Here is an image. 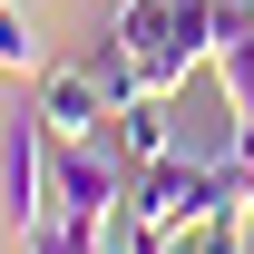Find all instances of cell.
<instances>
[{
  "instance_id": "1",
  "label": "cell",
  "mask_w": 254,
  "mask_h": 254,
  "mask_svg": "<svg viewBox=\"0 0 254 254\" xmlns=\"http://www.w3.org/2000/svg\"><path fill=\"white\" fill-rule=\"evenodd\" d=\"M225 10H235V0H118L108 39H118V59H127V78H137V98H186L195 68H215Z\"/></svg>"
},
{
  "instance_id": "2",
  "label": "cell",
  "mask_w": 254,
  "mask_h": 254,
  "mask_svg": "<svg viewBox=\"0 0 254 254\" xmlns=\"http://www.w3.org/2000/svg\"><path fill=\"white\" fill-rule=\"evenodd\" d=\"M127 186H137V166L108 147V137H49V215L98 235L108 215H127Z\"/></svg>"
},
{
  "instance_id": "3",
  "label": "cell",
  "mask_w": 254,
  "mask_h": 254,
  "mask_svg": "<svg viewBox=\"0 0 254 254\" xmlns=\"http://www.w3.org/2000/svg\"><path fill=\"white\" fill-rule=\"evenodd\" d=\"M235 195H225V157H157V166H137V186H127V215L147 225V235H195L205 215H225ZM245 215V205H235Z\"/></svg>"
},
{
  "instance_id": "4",
  "label": "cell",
  "mask_w": 254,
  "mask_h": 254,
  "mask_svg": "<svg viewBox=\"0 0 254 254\" xmlns=\"http://www.w3.org/2000/svg\"><path fill=\"white\" fill-rule=\"evenodd\" d=\"M0 215H10V235L49 225V127L39 118L0 127Z\"/></svg>"
},
{
  "instance_id": "5",
  "label": "cell",
  "mask_w": 254,
  "mask_h": 254,
  "mask_svg": "<svg viewBox=\"0 0 254 254\" xmlns=\"http://www.w3.org/2000/svg\"><path fill=\"white\" fill-rule=\"evenodd\" d=\"M30 118L49 127V137H108L118 108H108V88H98V68L78 59V68H49V78H39V108H30Z\"/></svg>"
},
{
  "instance_id": "6",
  "label": "cell",
  "mask_w": 254,
  "mask_h": 254,
  "mask_svg": "<svg viewBox=\"0 0 254 254\" xmlns=\"http://www.w3.org/2000/svg\"><path fill=\"white\" fill-rule=\"evenodd\" d=\"M108 147H118L127 166H157V157H176L186 137H176V98H127L118 118H108Z\"/></svg>"
},
{
  "instance_id": "7",
  "label": "cell",
  "mask_w": 254,
  "mask_h": 254,
  "mask_svg": "<svg viewBox=\"0 0 254 254\" xmlns=\"http://www.w3.org/2000/svg\"><path fill=\"white\" fill-rule=\"evenodd\" d=\"M215 88H225V118H254V0L225 10V39H215Z\"/></svg>"
},
{
  "instance_id": "8",
  "label": "cell",
  "mask_w": 254,
  "mask_h": 254,
  "mask_svg": "<svg viewBox=\"0 0 254 254\" xmlns=\"http://www.w3.org/2000/svg\"><path fill=\"white\" fill-rule=\"evenodd\" d=\"M0 68H20V78H49V39L20 0H0Z\"/></svg>"
},
{
  "instance_id": "9",
  "label": "cell",
  "mask_w": 254,
  "mask_h": 254,
  "mask_svg": "<svg viewBox=\"0 0 254 254\" xmlns=\"http://www.w3.org/2000/svg\"><path fill=\"white\" fill-rule=\"evenodd\" d=\"M166 254H254V245H245V215L225 205V215H205L195 235H166Z\"/></svg>"
},
{
  "instance_id": "10",
  "label": "cell",
  "mask_w": 254,
  "mask_h": 254,
  "mask_svg": "<svg viewBox=\"0 0 254 254\" xmlns=\"http://www.w3.org/2000/svg\"><path fill=\"white\" fill-rule=\"evenodd\" d=\"M20 254H98V245L78 235V225H59V215H49V225H30V235H20Z\"/></svg>"
},
{
  "instance_id": "11",
  "label": "cell",
  "mask_w": 254,
  "mask_h": 254,
  "mask_svg": "<svg viewBox=\"0 0 254 254\" xmlns=\"http://www.w3.org/2000/svg\"><path fill=\"white\" fill-rule=\"evenodd\" d=\"M225 157H235V166H254V118H235V137H225Z\"/></svg>"
}]
</instances>
